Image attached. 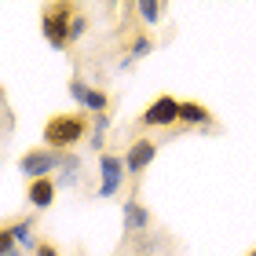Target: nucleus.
<instances>
[{
    "mask_svg": "<svg viewBox=\"0 0 256 256\" xmlns=\"http://www.w3.org/2000/svg\"><path fill=\"white\" fill-rule=\"evenodd\" d=\"M88 132V114H55V118L44 121V143L55 154H66L74 150Z\"/></svg>",
    "mask_w": 256,
    "mask_h": 256,
    "instance_id": "f257e3e1",
    "label": "nucleus"
},
{
    "mask_svg": "<svg viewBox=\"0 0 256 256\" xmlns=\"http://www.w3.org/2000/svg\"><path fill=\"white\" fill-rule=\"evenodd\" d=\"M74 18H77V8L74 4H48L40 11V33H44V40L52 44V48H66L70 44V26H74Z\"/></svg>",
    "mask_w": 256,
    "mask_h": 256,
    "instance_id": "f03ea898",
    "label": "nucleus"
},
{
    "mask_svg": "<svg viewBox=\"0 0 256 256\" xmlns=\"http://www.w3.org/2000/svg\"><path fill=\"white\" fill-rule=\"evenodd\" d=\"M180 114H183V99L158 96L143 114H139V128H172V124H180Z\"/></svg>",
    "mask_w": 256,
    "mask_h": 256,
    "instance_id": "7ed1b4c3",
    "label": "nucleus"
},
{
    "mask_svg": "<svg viewBox=\"0 0 256 256\" xmlns=\"http://www.w3.org/2000/svg\"><path fill=\"white\" fill-rule=\"evenodd\" d=\"M59 161H62V154H55L48 146H37V150H26V154L18 158V172L30 176V183L33 180H48L52 172H59Z\"/></svg>",
    "mask_w": 256,
    "mask_h": 256,
    "instance_id": "20e7f679",
    "label": "nucleus"
},
{
    "mask_svg": "<svg viewBox=\"0 0 256 256\" xmlns=\"http://www.w3.org/2000/svg\"><path fill=\"white\" fill-rule=\"evenodd\" d=\"M124 158H118L114 150H106V154H99V198H114L121 187H124Z\"/></svg>",
    "mask_w": 256,
    "mask_h": 256,
    "instance_id": "39448f33",
    "label": "nucleus"
},
{
    "mask_svg": "<svg viewBox=\"0 0 256 256\" xmlns=\"http://www.w3.org/2000/svg\"><path fill=\"white\" fill-rule=\"evenodd\" d=\"M70 96H74V102H77V106H84V114H92V118H96V114H106V106H110L106 92L84 84V77L70 80Z\"/></svg>",
    "mask_w": 256,
    "mask_h": 256,
    "instance_id": "423d86ee",
    "label": "nucleus"
},
{
    "mask_svg": "<svg viewBox=\"0 0 256 256\" xmlns=\"http://www.w3.org/2000/svg\"><path fill=\"white\" fill-rule=\"evenodd\" d=\"M158 158V139H136L132 146H128V154H124V168H128V176H139L143 168H150V161Z\"/></svg>",
    "mask_w": 256,
    "mask_h": 256,
    "instance_id": "0eeeda50",
    "label": "nucleus"
},
{
    "mask_svg": "<svg viewBox=\"0 0 256 256\" xmlns=\"http://www.w3.org/2000/svg\"><path fill=\"white\" fill-rule=\"evenodd\" d=\"M124 230H128V234H143V230H150V212H146V205L139 202V198H128V202H124Z\"/></svg>",
    "mask_w": 256,
    "mask_h": 256,
    "instance_id": "6e6552de",
    "label": "nucleus"
},
{
    "mask_svg": "<svg viewBox=\"0 0 256 256\" xmlns=\"http://www.w3.org/2000/svg\"><path fill=\"white\" fill-rule=\"evenodd\" d=\"M55 194H59V183H55L52 176H48V180H33L30 187H26V202H30L33 208H48V205L55 202Z\"/></svg>",
    "mask_w": 256,
    "mask_h": 256,
    "instance_id": "1a4fd4ad",
    "label": "nucleus"
},
{
    "mask_svg": "<svg viewBox=\"0 0 256 256\" xmlns=\"http://www.w3.org/2000/svg\"><path fill=\"white\" fill-rule=\"evenodd\" d=\"M4 230H8L11 238H15V246L37 252L40 242H33V216H26V220H11V224H4Z\"/></svg>",
    "mask_w": 256,
    "mask_h": 256,
    "instance_id": "9d476101",
    "label": "nucleus"
},
{
    "mask_svg": "<svg viewBox=\"0 0 256 256\" xmlns=\"http://www.w3.org/2000/svg\"><path fill=\"white\" fill-rule=\"evenodd\" d=\"M180 124H187V128H198V124H212V110H208L205 102H190V99H183Z\"/></svg>",
    "mask_w": 256,
    "mask_h": 256,
    "instance_id": "9b49d317",
    "label": "nucleus"
},
{
    "mask_svg": "<svg viewBox=\"0 0 256 256\" xmlns=\"http://www.w3.org/2000/svg\"><path fill=\"white\" fill-rule=\"evenodd\" d=\"M106 128H110V114H96L92 118V150H99V154H106Z\"/></svg>",
    "mask_w": 256,
    "mask_h": 256,
    "instance_id": "f8f14e48",
    "label": "nucleus"
},
{
    "mask_svg": "<svg viewBox=\"0 0 256 256\" xmlns=\"http://www.w3.org/2000/svg\"><path fill=\"white\" fill-rule=\"evenodd\" d=\"M150 52H154V40H150L146 33H136L132 44H128V59H124L121 66H132V62H139V59H146Z\"/></svg>",
    "mask_w": 256,
    "mask_h": 256,
    "instance_id": "ddd939ff",
    "label": "nucleus"
},
{
    "mask_svg": "<svg viewBox=\"0 0 256 256\" xmlns=\"http://www.w3.org/2000/svg\"><path fill=\"white\" fill-rule=\"evenodd\" d=\"M136 11H139V18H143L146 26H158L161 15H165V4H161V0H139Z\"/></svg>",
    "mask_w": 256,
    "mask_h": 256,
    "instance_id": "4468645a",
    "label": "nucleus"
},
{
    "mask_svg": "<svg viewBox=\"0 0 256 256\" xmlns=\"http://www.w3.org/2000/svg\"><path fill=\"white\" fill-rule=\"evenodd\" d=\"M77 168H80V161H77V154H62V161H59V187H70V183H77Z\"/></svg>",
    "mask_w": 256,
    "mask_h": 256,
    "instance_id": "2eb2a0df",
    "label": "nucleus"
},
{
    "mask_svg": "<svg viewBox=\"0 0 256 256\" xmlns=\"http://www.w3.org/2000/svg\"><path fill=\"white\" fill-rule=\"evenodd\" d=\"M88 26H92V22H88V15H80V11H77L74 26H70V40H80V37L88 33Z\"/></svg>",
    "mask_w": 256,
    "mask_h": 256,
    "instance_id": "dca6fc26",
    "label": "nucleus"
},
{
    "mask_svg": "<svg viewBox=\"0 0 256 256\" xmlns=\"http://www.w3.org/2000/svg\"><path fill=\"white\" fill-rule=\"evenodd\" d=\"M33 256H62V252H59V246H52V242H40Z\"/></svg>",
    "mask_w": 256,
    "mask_h": 256,
    "instance_id": "f3484780",
    "label": "nucleus"
},
{
    "mask_svg": "<svg viewBox=\"0 0 256 256\" xmlns=\"http://www.w3.org/2000/svg\"><path fill=\"white\" fill-rule=\"evenodd\" d=\"M0 256H26V252H22V249H11V252H0Z\"/></svg>",
    "mask_w": 256,
    "mask_h": 256,
    "instance_id": "a211bd4d",
    "label": "nucleus"
},
{
    "mask_svg": "<svg viewBox=\"0 0 256 256\" xmlns=\"http://www.w3.org/2000/svg\"><path fill=\"white\" fill-rule=\"evenodd\" d=\"M246 256H256V249H249V252H246Z\"/></svg>",
    "mask_w": 256,
    "mask_h": 256,
    "instance_id": "6ab92c4d",
    "label": "nucleus"
}]
</instances>
